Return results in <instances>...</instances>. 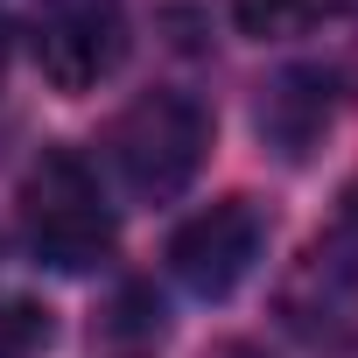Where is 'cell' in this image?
Segmentation results:
<instances>
[{
  "mask_svg": "<svg viewBox=\"0 0 358 358\" xmlns=\"http://www.w3.org/2000/svg\"><path fill=\"white\" fill-rule=\"evenodd\" d=\"M211 155V113L190 92H148L106 127V162L141 204H169L197 183Z\"/></svg>",
  "mask_w": 358,
  "mask_h": 358,
  "instance_id": "6da1fadb",
  "label": "cell"
},
{
  "mask_svg": "<svg viewBox=\"0 0 358 358\" xmlns=\"http://www.w3.org/2000/svg\"><path fill=\"white\" fill-rule=\"evenodd\" d=\"M22 239L57 274H85L113 253L106 190L71 148H50V155L29 162V176H22Z\"/></svg>",
  "mask_w": 358,
  "mask_h": 358,
  "instance_id": "7a4b0ae2",
  "label": "cell"
},
{
  "mask_svg": "<svg viewBox=\"0 0 358 358\" xmlns=\"http://www.w3.org/2000/svg\"><path fill=\"white\" fill-rule=\"evenodd\" d=\"M29 50L57 92H99L134 50L127 0H36Z\"/></svg>",
  "mask_w": 358,
  "mask_h": 358,
  "instance_id": "3957f363",
  "label": "cell"
},
{
  "mask_svg": "<svg viewBox=\"0 0 358 358\" xmlns=\"http://www.w3.org/2000/svg\"><path fill=\"white\" fill-rule=\"evenodd\" d=\"M260 253H267V218H260V204H253V197H218V204H204L197 218L176 225V239H169V274L183 281L197 302H225V295L260 267Z\"/></svg>",
  "mask_w": 358,
  "mask_h": 358,
  "instance_id": "277c9868",
  "label": "cell"
},
{
  "mask_svg": "<svg viewBox=\"0 0 358 358\" xmlns=\"http://www.w3.org/2000/svg\"><path fill=\"white\" fill-rule=\"evenodd\" d=\"M330 127V78L323 71H288L274 78V92L260 99V134L281 155H309V141Z\"/></svg>",
  "mask_w": 358,
  "mask_h": 358,
  "instance_id": "5b68a950",
  "label": "cell"
},
{
  "mask_svg": "<svg viewBox=\"0 0 358 358\" xmlns=\"http://www.w3.org/2000/svg\"><path fill=\"white\" fill-rule=\"evenodd\" d=\"M337 8L344 0H232V22L253 43H281V36H302V29L330 22Z\"/></svg>",
  "mask_w": 358,
  "mask_h": 358,
  "instance_id": "8992f818",
  "label": "cell"
},
{
  "mask_svg": "<svg viewBox=\"0 0 358 358\" xmlns=\"http://www.w3.org/2000/svg\"><path fill=\"white\" fill-rule=\"evenodd\" d=\"M211 358H260V351H253V344H218Z\"/></svg>",
  "mask_w": 358,
  "mask_h": 358,
  "instance_id": "52a82bcc",
  "label": "cell"
},
{
  "mask_svg": "<svg viewBox=\"0 0 358 358\" xmlns=\"http://www.w3.org/2000/svg\"><path fill=\"white\" fill-rule=\"evenodd\" d=\"M0 64H8V22H0Z\"/></svg>",
  "mask_w": 358,
  "mask_h": 358,
  "instance_id": "ba28073f",
  "label": "cell"
}]
</instances>
